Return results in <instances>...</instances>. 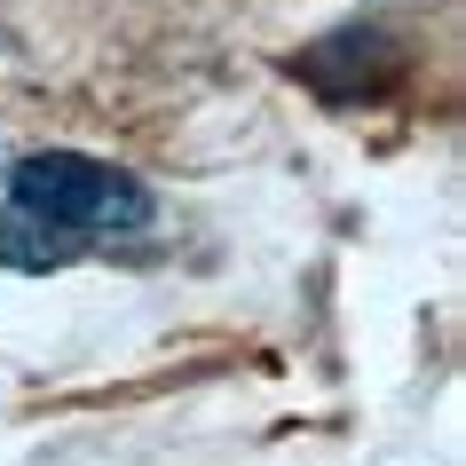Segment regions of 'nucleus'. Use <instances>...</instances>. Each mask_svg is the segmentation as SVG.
<instances>
[{
	"label": "nucleus",
	"instance_id": "obj_3",
	"mask_svg": "<svg viewBox=\"0 0 466 466\" xmlns=\"http://www.w3.org/2000/svg\"><path fill=\"white\" fill-rule=\"evenodd\" d=\"M79 238L64 229V221H48V214H32V206H0V269H25V277H48V269H72L79 261Z\"/></svg>",
	"mask_w": 466,
	"mask_h": 466
},
{
	"label": "nucleus",
	"instance_id": "obj_1",
	"mask_svg": "<svg viewBox=\"0 0 466 466\" xmlns=\"http://www.w3.org/2000/svg\"><path fill=\"white\" fill-rule=\"evenodd\" d=\"M8 198L32 206V214H48V221H64L87 253L103 238H143L158 221V198H150L143 174L111 167V158H87V150H25L8 167Z\"/></svg>",
	"mask_w": 466,
	"mask_h": 466
},
{
	"label": "nucleus",
	"instance_id": "obj_2",
	"mask_svg": "<svg viewBox=\"0 0 466 466\" xmlns=\"http://www.w3.org/2000/svg\"><path fill=\"white\" fill-rule=\"evenodd\" d=\"M285 72L300 87H317L324 103H380L403 79V48L380 25H340V32H324V40H309V48H293Z\"/></svg>",
	"mask_w": 466,
	"mask_h": 466
}]
</instances>
